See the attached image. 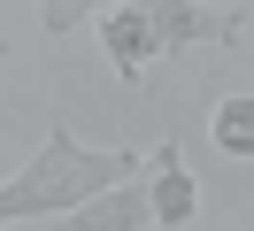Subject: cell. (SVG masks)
Here are the masks:
<instances>
[{
	"label": "cell",
	"instance_id": "7",
	"mask_svg": "<svg viewBox=\"0 0 254 231\" xmlns=\"http://www.w3.org/2000/svg\"><path fill=\"white\" fill-rule=\"evenodd\" d=\"M69 23H85L77 0H47V8H39V31H69Z\"/></svg>",
	"mask_w": 254,
	"mask_h": 231
},
{
	"label": "cell",
	"instance_id": "5",
	"mask_svg": "<svg viewBox=\"0 0 254 231\" xmlns=\"http://www.w3.org/2000/svg\"><path fill=\"white\" fill-rule=\"evenodd\" d=\"M62 231H154V200H146V169L131 185H116V193H100L93 208L62 216Z\"/></svg>",
	"mask_w": 254,
	"mask_h": 231
},
{
	"label": "cell",
	"instance_id": "2",
	"mask_svg": "<svg viewBox=\"0 0 254 231\" xmlns=\"http://www.w3.org/2000/svg\"><path fill=\"white\" fill-rule=\"evenodd\" d=\"M154 8V39L162 54H185V46H239L247 8H200V0H146Z\"/></svg>",
	"mask_w": 254,
	"mask_h": 231
},
{
	"label": "cell",
	"instance_id": "4",
	"mask_svg": "<svg viewBox=\"0 0 254 231\" xmlns=\"http://www.w3.org/2000/svg\"><path fill=\"white\" fill-rule=\"evenodd\" d=\"M146 200H154V231H177V224L200 216V185L177 162V139H162V147L146 154Z\"/></svg>",
	"mask_w": 254,
	"mask_h": 231
},
{
	"label": "cell",
	"instance_id": "6",
	"mask_svg": "<svg viewBox=\"0 0 254 231\" xmlns=\"http://www.w3.org/2000/svg\"><path fill=\"white\" fill-rule=\"evenodd\" d=\"M208 139H216V154H231V162H254V92H223L216 116H208Z\"/></svg>",
	"mask_w": 254,
	"mask_h": 231
},
{
	"label": "cell",
	"instance_id": "3",
	"mask_svg": "<svg viewBox=\"0 0 254 231\" xmlns=\"http://www.w3.org/2000/svg\"><path fill=\"white\" fill-rule=\"evenodd\" d=\"M100 46H108L116 77H124V85H139V77H146V70L162 62V39H154V8H146V0L100 8Z\"/></svg>",
	"mask_w": 254,
	"mask_h": 231
},
{
	"label": "cell",
	"instance_id": "1",
	"mask_svg": "<svg viewBox=\"0 0 254 231\" xmlns=\"http://www.w3.org/2000/svg\"><path fill=\"white\" fill-rule=\"evenodd\" d=\"M139 169H146V154H131V147H85L77 131H47L39 154L0 185V231L39 224V216H77L100 193L131 185Z\"/></svg>",
	"mask_w": 254,
	"mask_h": 231
}]
</instances>
